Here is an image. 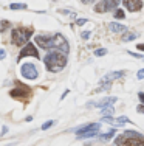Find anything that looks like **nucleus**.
Listing matches in <instances>:
<instances>
[{
  "label": "nucleus",
  "mask_w": 144,
  "mask_h": 146,
  "mask_svg": "<svg viewBox=\"0 0 144 146\" xmlns=\"http://www.w3.org/2000/svg\"><path fill=\"white\" fill-rule=\"evenodd\" d=\"M43 64L48 68V72L57 73L67 65V54L62 53V51H57V50H51L45 54Z\"/></svg>",
  "instance_id": "nucleus-2"
},
{
  "label": "nucleus",
  "mask_w": 144,
  "mask_h": 146,
  "mask_svg": "<svg viewBox=\"0 0 144 146\" xmlns=\"http://www.w3.org/2000/svg\"><path fill=\"white\" fill-rule=\"evenodd\" d=\"M99 129H93V131H88V132H84V134H78V140H84V138H90V137H95V135H98Z\"/></svg>",
  "instance_id": "nucleus-12"
},
{
  "label": "nucleus",
  "mask_w": 144,
  "mask_h": 146,
  "mask_svg": "<svg viewBox=\"0 0 144 146\" xmlns=\"http://www.w3.org/2000/svg\"><path fill=\"white\" fill-rule=\"evenodd\" d=\"M116 101H118V98L116 96H110V98H102L101 101H96V103H90L88 106H95V107H108V106H113Z\"/></svg>",
  "instance_id": "nucleus-8"
},
{
  "label": "nucleus",
  "mask_w": 144,
  "mask_h": 146,
  "mask_svg": "<svg viewBox=\"0 0 144 146\" xmlns=\"http://www.w3.org/2000/svg\"><path fill=\"white\" fill-rule=\"evenodd\" d=\"M122 3H124V6L132 13L139 11V9L143 8V0H122Z\"/></svg>",
  "instance_id": "nucleus-7"
},
{
  "label": "nucleus",
  "mask_w": 144,
  "mask_h": 146,
  "mask_svg": "<svg viewBox=\"0 0 144 146\" xmlns=\"http://www.w3.org/2000/svg\"><path fill=\"white\" fill-rule=\"evenodd\" d=\"M138 146H144V140H143V141H141V143H139Z\"/></svg>",
  "instance_id": "nucleus-35"
},
{
  "label": "nucleus",
  "mask_w": 144,
  "mask_h": 146,
  "mask_svg": "<svg viewBox=\"0 0 144 146\" xmlns=\"http://www.w3.org/2000/svg\"><path fill=\"white\" fill-rule=\"evenodd\" d=\"M54 124V120H48V121H45V123L42 124V131H47V129H50L51 126Z\"/></svg>",
  "instance_id": "nucleus-20"
},
{
  "label": "nucleus",
  "mask_w": 144,
  "mask_h": 146,
  "mask_svg": "<svg viewBox=\"0 0 144 146\" xmlns=\"http://www.w3.org/2000/svg\"><path fill=\"white\" fill-rule=\"evenodd\" d=\"M93 129H101V124L99 123H88V124H84V126L74 129L78 134H84V132H88V131H93Z\"/></svg>",
  "instance_id": "nucleus-9"
},
{
  "label": "nucleus",
  "mask_w": 144,
  "mask_h": 146,
  "mask_svg": "<svg viewBox=\"0 0 144 146\" xmlns=\"http://www.w3.org/2000/svg\"><path fill=\"white\" fill-rule=\"evenodd\" d=\"M9 95L12 96V98H31V89L28 87V86L22 84L20 81L16 82V89L11 90L9 92Z\"/></svg>",
  "instance_id": "nucleus-4"
},
{
  "label": "nucleus",
  "mask_w": 144,
  "mask_h": 146,
  "mask_svg": "<svg viewBox=\"0 0 144 146\" xmlns=\"http://www.w3.org/2000/svg\"><path fill=\"white\" fill-rule=\"evenodd\" d=\"M121 0H104L105 6H107V11H110V9H118V5Z\"/></svg>",
  "instance_id": "nucleus-13"
},
{
  "label": "nucleus",
  "mask_w": 144,
  "mask_h": 146,
  "mask_svg": "<svg viewBox=\"0 0 144 146\" xmlns=\"http://www.w3.org/2000/svg\"><path fill=\"white\" fill-rule=\"evenodd\" d=\"M136 48H138L139 51H144V44H138V45H136Z\"/></svg>",
  "instance_id": "nucleus-33"
},
{
  "label": "nucleus",
  "mask_w": 144,
  "mask_h": 146,
  "mask_svg": "<svg viewBox=\"0 0 144 146\" xmlns=\"http://www.w3.org/2000/svg\"><path fill=\"white\" fill-rule=\"evenodd\" d=\"M68 93H70V90H68V89H67V90H65V92L62 93V96H60V100H65V96H67V95H68Z\"/></svg>",
  "instance_id": "nucleus-32"
},
{
  "label": "nucleus",
  "mask_w": 144,
  "mask_h": 146,
  "mask_svg": "<svg viewBox=\"0 0 144 146\" xmlns=\"http://www.w3.org/2000/svg\"><path fill=\"white\" fill-rule=\"evenodd\" d=\"M136 112H138V113H144V104H139V106L136 107Z\"/></svg>",
  "instance_id": "nucleus-28"
},
{
  "label": "nucleus",
  "mask_w": 144,
  "mask_h": 146,
  "mask_svg": "<svg viewBox=\"0 0 144 146\" xmlns=\"http://www.w3.org/2000/svg\"><path fill=\"white\" fill-rule=\"evenodd\" d=\"M95 11H96V13H107V6H105L104 0H102V2H99V3H96Z\"/></svg>",
  "instance_id": "nucleus-14"
},
{
  "label": "nucleus",
  "mask_w": 144,
  "mask_h": 146,
  "mask_svg": "<svg viewBox=\"0 0 144 146\" xmlns=\"http://www.w3.org/2000/svg\"><path fill=\"white\" fill-rule=\"evenodd\" d=\"M36 42H37V45H40L42 48H45V50L53 48V50L62 51V53H65V54H68V51H70V47H68L67 39H65L60 33L36 36Z\"/></svg>",
  "instance_id": "nucleus-1"
},
{
  "label": "nucleus",
  "mask_w": 144,
  "mask_h": 146,
  "mask_svg": "<svg viewBox=\"0 0 144 146\" xmlns=\"http://www.w3.org/2000/svg\"><path fill=\"white\" fill-rule=\"evenodd\" d=\"M6 132H8V127L3 126V127H2V135H3V134H6Z\"/></svg>",
  "instance_id": "nucleus-34"
},
{
  "label": "nucleus",
  "mask_w": 144,
  "mask_h": 146,
  "mask_svg": "<svg viewBox=\"0 0 144 146\" xmlns=\"http://www.w3.org/2000/svg\"><path fill=\"white\" fill-rule=\"evenodd\" d=\"M136 37H138V34H135V33H127V34H124V36H122V40H124V42H130V40H135Z\"/></svg>",
  "instance_id": "nucleus-17"
},
{
  "label": "nucleus",
  "mask_w": 144,
  "mask_h": 146,
  "mask_svg": "<svg viewBox=\"0 0 144 146\" xmlns=\"http://www.w3.org/2000/svg\"><path fill=\"white\" fill-rule=\"evenodd\" d=\"M124 76V72L122 70H118V72H110V73H107V75L102 78V82H110V81H113V79H119V78H122Z\"/></svg>",
  "instance_id": "nucleus-10"
},
{
  "label": "nucleus",
  "mask_w": 144,
  "mask_h": 146,
  "mask_svg": "<svg viewBox=\"0 0 144 146\" xmlns=\"http://www.w3.org/2000/svg\"><path fill=\"white\" fill-rule=\"evenodd\" d=\"M82 3H84V5H91V3L95 2V0H81Z\"/></svg>",
  "instance_id": "nucleus-31"
},
{
  "label": "nucleus",
  "mask_w": 144,
  "mask_h": 146,
  "mask_svg": "<svg viewBox=\"0 0 144 146\" xmlns=\"http://www.w3.org/2000/svg\"><path fill=\"white\" fill-rule=\"evenodd\" d=\"M11 27V23L8 22V20H2V23H0V33H3L6 28H9Z\"/></svg>",
  "instance_id": "nucleus-19"
},
{
  "label": "nucleus",
  "mask_w": 144,
  "mask_h": 146,
  "mask_svg": "<svg viewBox=\"0 0 144 146\" xmlns=\"http://www.w3.org/2000/svg\"><path fill=\"white\" fill-rule=\"evenodd\" d=\"M81 36H82V39H88L90 37V31H84V33H81Z\"/></svg>",
  "instance_id": "nucleus-27"
},
{
  "label": "nucleus",
  "mask_w": 144,
  "mask_h": 146,
  "mask_svg": "<svg viewBox=\"0 0 144 146\" xmlns=\"http://www.w3.org/2000/svg\"><path fill=\"white\" fill-rule=\"evenodd\" d=\"M116 121H118L119 124H124V123H130V120H129L127 117H118V118H116Z\"/></svg>",
  "instance_id": "nucleus-23"
},
{
  "label": "nucleus",
  "mask_w": 144,
  "mask_h": 146,
  "mask_svg": "<svg viewBox=\"0 0 144 146\" xmlns=\"http://www.w3.org/2000/svg\"><path fill=\"white\" fill-rule=\"evenodd\" d=\"M108 28H110V31H113V33H126V31H127V27L119 25V23H116V22H112L110 25H108Z\"/></svg>",
  "instance_id": "nucleus-11"
},
{
  "label": "nucleus",
  "mask_w": 144,
  "mask_h": 146,
  "mask_svg": "<svg viewBox=\"0 0 144 146\" xmlns=\"http://www.w3.org/2000/svg\"><path fill=\"white\" fill-rule=\"evenodd\" d=\"M138 98H139V101L144 104V93H143V92H139V93H138Z\"/></svg>",
  "instance_id": "nucleus-29"
},
{
  "label": "nucleus",
  "mask_w": 144,
  "mask_h": 146,
  "mask_svg": "<svg viewBox=\"0 0 144 146\" xmlns=\"http://www.w3.org/2000/svg\"><path fill=\"white\" fill-rule=\"evenodd\" d=\"M33 36V28H14L12 30V44L17 47H25Z\"/></svg>",
  "instance_id": "nucleus-3"
},
{
  "label": "nucleus",
  "mask_w": 144,
  "mask_h": 146,
  "mask_svg": "<svg viewBox=\"0 0 144 146\" xmlns=\"http://www.w3.org/2000/svg\"><path fill=\"white\" fill-rule=\"evenodd\" d=\"M136 78H138V79H144V68H141V70L136 73Z\"/></svg>",
  "instance_id": "nucleus-25"
},
{
  "label": "nucleus",
  "mask_w": 144,
  "mask_h": 146,
  "mask_svg": "<svg viewBox=\"0 0 144 146\" xmlns=\"http://www.w3.org/2000/svg\"><path fill=\"white\" fill-rule=\"evenodd\" d=\"M115 17H116V19H124L126 14H124L122 9H116V11H115Z\"/></svg>",
  "instance_id": "nucleus-22"
},
{
  "label": "nucleus",
  "mask_w": 144,
  "mask_h": 146,
  "mask_svg": "<svg viewBox=\"0 0 144 146\" xmlns=\"http://www.w3.org/2000/svg\"><path fill=\"white\" fill-rule=\"evenodd\" d=\"M113 107L112 106H108V107H104V109H101V115L102 117H110V115H113Z\"/></svg>",
  "instance_id": "nucleus-16"
},
{
  "label": "nucleus",
  "mask_w": 144,
  "mask_h": 146,
  "mask_svg": "<svg viewBox=\"0 0 144 146\" xmlns=\"http://www.w3.org/2000/svg\"><path fill=\"white\" fill-rule=\"evenodd\" d=\"M85 22H87V19H78V20H76V25L81 27V25H84Z\"/></svg>",
  "instance_id": "nucleus-26"
},
{
  "label": "nucleus",
  "mask_w": 144,
  "mask_h": 146,
  "mask_svg": "<svg viewBox=\"0 0 144 146\" xmlns=\"http://www.w3.org/2000/svg\"><path fill=\"white\" fill-rule=\"evenodd\" d=\"M9 8L11 9H26V5L25 3H11Z\"/></svg>",
  "instance_id": "nucleus-18"
},
{
  "label": "nucleus",
  "mask_w": 144,
  "mask_h": 146,
  "mask_svg": "<svg viewBox=\"0 0 144 146\" xmlns=\"http://www.w3.org/2000/svg\"><path fill=\"white\" fill-rule=\"evenodd\" d=\"M115 137V129H110L108 132H105V134H102L101 135V140L102 141H107V140H110V138Z\"/></svg>",
  "instance_id": "nucleus-15"
},
{
  "label": "nucleus",
  "mask_w": 144,
  "mask_h": 146,
  "mask_svg": "<svg viewBox=\"0 0 144 146\" xmlns=\"http://www.w3.org/2000/svg\"><path fill=\"white\" fill-rule=\"evenodd\" d=\"M110 87H112V86H110V82H107V86H101V87H99L98 90H96V92H101V90H108Z\"/></svg>",
  "instance_id": "nucleus-24"
},
{
  "label": "nucleus",
  "mask_w": 144,
  "mask_h": 146,
  "mask_svg": "<svg viewBox=\"0 0 144 146\" xmlns=\"http://www.w3.org/2000/svg\"><path fill=\"white\" fill-rule=\"evenodd\" d=\"M25 56H33V58L39 59V51H37V48L34 47L31 42H28L25 47H22V51H20V54L17 56V62H19L20 59H23Z\"/></svg>",
  "instance_id": "nucleus-6"
},
{
  "label": "nucleus",
  "mask_w": 144,
  "mask_h": 146,
  "mask_svg": "<svg viewBox=\"0 0 144 146\" xmlns=\"http://www.w3.org/2000/svg\"><path fill=\"white\" fill-rule=\"evenodd\" d=\"M6 58V51L5 50H0V59H5Z\"/></svg>",
  "instance_id": "nucleus-30"
},
{
  "label": "nucleus",
  "mask_w": 144,
  "mask_h": 146,
  "mask_svg": "<svg viewBox=\"0 0 144 146\" xmlns=\"http://www.w3.org/2000/svg\"><path fill=\"white\" fill-rule=\"evenodd\" d=\"M104 54H107V50H105V48H98V50H95V56H104Z\"/></svg>",
  "instance_id": "nucleus-21"
},
{
  "label": "nucleus",
  "mask_w": 144,
  "mask_h": 146,
  "mask_svg": "<svg viewBox=\"0 0 144 146\" xmlns=\"http://www.w3.org/2000/svg\"><path fill=\"white\" fill-rule=\"evenodd\" d=\"M20 73H22L23 78L30 79V81H33V79H36L37 76H39V72H37L36 65L31 64V62H26V64H23L22 67H20Z\"/></svg>",
  "instance_id": "nucleus-5"
}]
</instances>
